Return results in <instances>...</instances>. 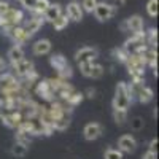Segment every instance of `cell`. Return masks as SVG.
<instances>
[{
  "instance_id": "obj_10",
  "label": "cell",
  "mask_w": 159,
  "mask_h": 159,
  "mask_svg": "<svg viewBox=\"0 0 159 159\" xmlns=\"http://www.w3.org/2000/svg\"><path fill=\"white\" fill-rule=\"evenodd\" d=\"M42 25H43V18H42V15H35L32 19H29L27 22H25L24 30H25V34H27L29 37H32L35 32L40 30V27H42Z\"/></svg>"
},
{
  "instance_id": "obj_9",
  "label": "cell",
  "mask_w": 159,
  "mask_h": 159,
  "mask_svg": "<svg viewBox=\"0 0 159 159\" xmlns=\"http://www.w3.org/2000/svg\"><path fill=\"white\" fill-rule=\"evenodd\" d=\"M37 92L42 97H45V99H52V96L56 94V92H54V84H52V80H45V81L38 83Z\"/></svg>"
},
{
  "instance_id": "obj_6",
  "label": "cell",
  "mask_w": 159,
  "mask_h": 159,
  "mask_svg": "<svg viewBox=\"0 0 159 159\" xmlns=\"http://www.w3.org/2000/svg\"><path fill=\"white\" fill-rule=\"evenodd\" d=\"M5 34H7V35H10V37L13 38V42L18 43V45L25 43V42H27V40L30 38L27 34H25L24 27H19V25H13V27H10Z\"/></svg>"
},
{
  "instance_id": "obj_19",
  "label": "cell",
  "mask_w": 159,
  "mask_h": 159,
  "mask_svg": "<svg viewBox=\"0 0 159 159\" xmlns=\"http://www.w3.org/2000/svg\"><path fill=\"white\" fill-rule=\"evenodd\" d=\"M21 113H11V115H5L3 116V123L8 127H18L21 124Z\"/></svg>"
},
{
  "instance_id": "obj_18",
  "label": "cell",
  "mask_w": 159,
  "mask_h": 159,
  "mask_svg": "<svg viewBox=\"0 0 159 159\" xmlns=\"http://www.w3.org/2000/svg\"><path fill=\"white\" fill-rule=\"evenodd\" d=\"M52 129H57V130H65L69 126H70V118L69 115H62L56 119H52Z\"/></svg>"
},
{
  "instance_id": "obj_12",
  "label": "cell",
  "mask_w": 159,
  "mask_h": 159,
  "mask_svg": "<svg viewBox=\"0 0 159 159\" xmlns=\"http://www.w3.org/2000/svg\"><path fill=\"white\" fill-rule=\"evenodd\" d=\"M65 15L69 16V19H72L75 22H80L83 19V8L80 7L78 2H70L67 5V13H65Z\"/></svg>"
},
{
  "instance_id": "obj_11",
  "label": "cell",
  "mask_w": 159,
  "mask_h": 159,
  "mask_svg": "<svg viewBox=\"0 0 159 159\" xmlns=\"http://www.w3.org/2000/svg\"><path fill=\"white\" fill-rule=\"evenodd\" d=\"M62 13V7L59 5V3H49L48 7H46V10L42 13V18L45 19V21H48V22H52L59 15Z\"/></svg>"
},
{
  "instance_id": "obj_37",
  "label": "cell",
  "mask_w": 159,
  "mask_h": 159,
  "mask_svg": "<svg viewBox=\"0 0 159 159\" xmlns=\"http://www.w3.org/2000/svg\"><path fill=\"white\" fill-rule=\"evenodd\" d=\"M143 159H157V156H156V153H154V151H148L147 154L143 156Z\"/></svg>"
},
{
  "instance_id": "obj_7",
  "label": "cell",
  "mask_w": 159,
  "mask_h": 159,
  "mask_svg": "<svg viewBox=\"0 0 159 159\" xmlns=\"http://www.w3.org/2000/svg\"><path fill=\"white\" fill-rule=\"evenodd\" d=\"M21 84L19 81L13 76L11 73H3L2 76H0V89H2L3 92H8V91H15L18 89Z\"/></svg>"
},
{
  "instance_id": "obj_35",
  "label": "cell",
  "mask_w": 159,
  "mask_h": 159,
  "mask_svg": "<svg viewBox=\"0 0 159 159\" xmlns=\"http://www.w3.org/2000/svg\"><path fill=\"white\" fill-rule=\"evenodd\" d=\"M157 143H159L157 139H153V140H151V143H150V151H154V153L157 151Z\"/></svg>"
},
{
  "instance_id": "obj_3",
  "label": "cell",
  "mask_w": 159,
  "mask_h": 159,
  "mask_svg": "<svg viewBox=\"0 0 159 159\" xmlns=\"http://www.w3.org/2000/svg\"><path fill=\"white\" fill-rule=\"evenodd\" d=\"M49 62H51L52 67L59 72L61 78H70L72 76V73H73L72 72V67L69 65L67 59H65L62 54H52L51 59H49Z\"/></svg>"
},
{
  "instance_id": "obj_5",
  "label": "cell",
  "mask_w": 159,
  "mask_h": 159,
  "mask_svg": "<svg viewBox=\"0 0 159 159\" xmlns=\"http://www.w3.org/2000/svg\"><path fill=\"white\" fill-rule=\"evenodd\" d=\"M121 29L123 30H127V32H132V34H139V32H143V19L140 16H130L127 18L123 24H121Z\"/></svg>"
},
{
  "instance_id": "obj_24",
  "label": "cell",
  "mask_w": 159,
  "mask_h": 159,
  "mask_svg": "<svg viewBox=\"0 0 159 159\" xmlns=\"http://www.w3.org/2000/svg\"><path fill=\"white\" fill-rule=\"evenodd\" d=\"M48 5H49V0H37V3H35L32 11L35 13V15H42V13L46 10Z\"/></svg>"
},
{
  "instance_id": "obj_2",
  "label": "cell",
  "mask_w": 159,
  "mask_h": 159,
  "mask_svg": "<svg viewBox=\"0 0 159 159\" xmlns=\"http://www.w3.org/2000/svg\"><path fill=\"white\" fill-rule=\"evenodd\" d=\"M132 102L129 91H127V84L126 83H118L116 86V94L113 99V108H119V110H127L129 103Z\"/></svg>"
},
{
  "instance_id": "obj_32",
  "label": "cell",
  "mask_w": 159,
  "mask_h": 159,
  "mask_svg": "<svg viewBox=\"0 0 159 159\" xmlns=\"http://www.w3.org/2000/svg\"><path fill=\"white\" fill-rule=\"evenodd\" d=\"M21 3H22V7L25 8V10H34V7H35V3H37V0H21Z\"/></svg>"
},
{
  "instance_id": "obj_4",
  "label": "cell",
  "mask_w": 159,
  "mask_h": 159,
  "mask_svg": "<svg viewBox=\"0 0 159 159\" xmlns=\"http://www.w3.org/2000/svg\"><path fill=\"white\" fill-rule=\"evenodd\" d=\"M116 13V8L113 7V5H110V3H107V2H97V5H96V8H94V15H96V18L99 19V21H107V19H110L113 15Z\"/></svg>"
},
{
  "instance_id": "obj_38",
  "label": "cell",
  "mask_w": 159,
  "mask_h": 159,
  "mask_svg": "<svg viewBox=\"0 0 159 159\" xmlns=\"http://www.w3.org/2000/svg\"><path fill=\"white\" fill-rule=\"evenodd\" d=\"M5 70V62H3V59L0 57V72H3Z\"/></svg>"
},
{
  "instance_id": "obj_31",
  "label": "cell",
  "mask_w": 159,
  "mask_h": 159,
  "mask_svg": "<svg viewBox=\"0 0 159 159\" xmlns=\"http://www.w3.org/2000/svg\"><path fill=\"white\" fill-rule=\"evenodd\" d=\"M80 67H81V73L84 76H89L91 69H92V62H83V64H80Z\"/></svg>"
},
{
  "instance_id": "obj_36",
  "label": "cell",
  "mask_w": 159,
  "mask_h": 159,
  "mask_svg": "<svg viewBox=\"0 0 159 159\" xmlns=\"http://www.w3.org/2000/svg\"><path fill=\"white\" fill-rule=\"evenodd\" d=\"M124 2H126V0H110V5H113L115 8H118V7L124 5Z\"/></svg>"
},
{
  "instance_id": "obj_23",
  "label": "cell",
  "mask_w": 159,
  "mask_h": 159,
  "mask_svg": "<svg viewBox=\"0 0 159 159\" xmlns=\"http://www.w3.org/2000/svg\"><path fill=\"white\" fill-rule=\"evenodd\" d=\"M113 118L118 124H124L126 119H127V115H126V110H119V108H115L113 110Z\"/></svg>"
},
{
  "instance_id": "obj_15",
  "label": "cell",
  "mask_w": 159,
  "mask_h": 159,
  "mask_svg": "<svg viewBox=\"0 0 159 159\" xmlns=\"http://www.w3.org/2000/svg\"><path fill=\"white\" fill-rule=\"evenodd\" d=\"M118 145H119V150L126 151V153H132L137 148V143H135L134 137H130V135H123L121 139H119Z\"/></svg>"
},
{
  "instance_id": "obj_16",
  "label": "cell",
  "mask_w": 159,
  "mask_h": 159,
  "mask_svg": "<svg viewBox=\"0 0 159 159\" xmlns=\"http://www.w3.org/2000/svg\"><path fill=\"white\" fill-rule=\"evenodd\" d=\"M153 96H154V92H153V89H151V88H148V86L140 84V88L137 89V99H139L142 103L150 102V100L153 99Z\"/></svg>"
},
{
  "instance_id": "obj_26",
  "label": "cell",
  "mask_w": 159,
  "mask_h": 159,
  "mask_svg": "<svg viewBox=\"0 0 159 159\" xmlns=\"http://www.w3.org/2000/svg\"><path fill=\"white\" fill-rule=\"evenodd\" d=\"M97 5V0H81V8L88 13H92Z\"/></svg>"
},
{
  "instance_id": "obj_21",
  "label": "cell",
  "mask_w": 159,
  "mask_h": 159,
  "mask_svg": "<svg viewBox=\"0 0 159 159\" xmlns=\"http://www.w3.org/2000/svg\"><path fill=\"white\" fill-rule=\"evenodd\" d=\"M69 16L67 15H62V13H61V15L54 19V21H52V25H54V29L56 30H62V29H65V27H67V25H69Z\"/></svg>"
},
{
  "instance_id": "obj_14",
  "label": "cell",
  "mask_w": 159,
  "mask_h": 159,
  "mask_svg": "<svg viewBox=\"0 0 159 159\" xmlns=\"http://www.w3.org/2000/svg\"><path fill=\"white\" fill-rule=\"evenodd\" d=\"M83 134H84L86 140H96V139H99L102 135V127L97 123H91V124H88L84 127Z\"/></svg>"
},
{
  "instance_id": "obj_30",
  "label": "cell",
  "mask_w": 159,
  "mask_h": 159,
  "mask_svg": "<svg viewBox=\"0 0 159 159\" xmlns=\"http://www.w3.org/2000/svg\"><path fill=\"white\" fill-rule=\"evenodd\" d=\"M147 43L148 45H157V32L154 29H151L147 35Z\"/></svg>"
},
{
  "instance_id": "obj_33",
  "label": "cell",
  "mask_w": 159,
  "mask_h": 159,
  "mask_svg": "<svg viewBox=\"0 0 159 159\" xmlns=\"http://www.w3.org/2000/svg\"><path fill=\"white\" fill-rule=\"evenodd\" d=\"M10 8H11V5L7 2V0H0V15H3V13H7Z\"/></svg>"
},
{
  "instance_id": "obj_27",
  "label": "cell",
  "mask_w": 159,
  "mask_h": 159,
  "mask_svg": "<svg viewBox=\"0 0 159 159\" xmlns=\"http://www.w3.org/2000/svg\"><path fill=\"white\" fill-rule=\"evenodd\" d=\"M102 75H103V69H102V65H96V64H92V69H91L89 76H91V78H100Z\"/></svg>"
},
{
  "instance_id": "obj_29",
  "label": "cell",
  "mask_w": 159,
  "mask_h": 159,
  "mask_svg": "<svg viewBox=\"0 0 159 159\" xmlns=\"http://www.w3.org/2000/svg\"><path fill=\"white\" fill-rule=\"evenodd\" d=\"M105 159H123V154H121V151H118V150H107V153H105Z\"/></svg>"
},
{
  "instance_id": "obj_8",
  "label": "cell",
  "mask_w": 159,
  "mask_h": 159,
  "mask_svg": "<svg viewBox=\"0 0 159 159\" xmlns=\"http://www.w3.org/2000/svg\"><path fill=\"white\" fill-rule=\"evenodd\" d=\"M97 56H99V52L96 48H81L75 54V59L78 64H83V62H92Z\"/></svg>"
},
{
  "instance_id": "obj_22",
  "label": "cell",
  "mask_w": 159,
  "mask_h": 159,
  "mask_svg": "<svg viewBox=\"0 0 159 159\" xmlns=\"http://www.w3.org/2000/svg\"><path fill=\"white\" fill-rule=\"evenodd\" d=\"M11 153L15 156H18V157H22V156H25V153H27V145H24L21 142H16L15 147L11 148Z\"/></svg>"
},
{
  "instance_id": "obj_34",
  "label": "cell",
  "mask_w": 159,
  "mask_h": 159,
  "mask_svg": "<svg viewBox=\"0 0 159 159\" xmlns=\"http://www.w3.org/2000/svg\"><path fill=\"white\" fill-rule=\"evenodd\" d=\"M132 127H134L135 130L142 129V127H143V121H142V118H134V119H132Z\"/></svg>"
},
{
  "instance_id": "obj_13",
  "label": "cell",
  "mask_w": 159,
  "mask_h": 159,
  "mask_svg": "<svg viewBox=\"0 0 159 159\" xmlns=\"http://www.w3.org/2000/svg\"><path fill=\"white\" fill-rule=\"evenodd\" d=\"M13 67H15V70H16V73L19 76H25V75H29L34 70V64L30 61H27V59H21V61L13 64Z\"/></svg>"
},
{
  "instance_id": "obj_25",
  "label": "cell",
  "mask_w": 159,
  "mask_h": 159,
  "mask_svg": "<svg viewBox=\"0 0 159 159\" xmlns=\"http://www.w3.org/2000/svg\"><path fill=\"white\" fill-rule=\"evenodd\" d=\"M159 2L157 0H150V2L147 3V11H148V15L150 16H157V11H159Z\"/></svg>"
},
{
  "instance_id": "obj_1",
  "label": "cell",
  "mask_w": 159,
  "mask_h": 159,
  "mask_svg": "<svg viewBox=\"0 0 159 159\" xmlns=\"http://www.w3.org/2000/svg\"><path fill=\"white\" fill-rule=\"evenodd\" d=\"M22 19H24V15H22L21 10L10 8L7 13L0 15V30L7 32L10 27H13V25H18Z\"/></svg>"
},
{
  "instance_id": "obj_28",
  "label": "cell",
  "mask_w": 159,
  "mask_h": 159,
  "mask_svg": "<svg viewBox=\"0 0 159 159\" xmlns=\"http://www.w3.org/2000/svg\"><path fill=\"white\" fill-rule=\"evenodd\" d=\"M115 54H116V59H119L121 62H126V61H127V57H129V52H127L124 48L115 49Z\"/></svg>"
},
{
  "instance_id": "obj_17",
  "label": "cell",
  "mask_w": 159,
  "mask_h": 159,
  "mask_svg": "<svg viewBox=\"0 0 159 159\" xmlns=\"http://www.w3.org/2000/svg\"><path fill=\"white\" fill-rule=\"evenodd\" d=\"M49 51H51V42L49 40H38V42L34 45V52L37 56L48 54Z\"/></svg>"
},
{
  "instance_id": "obj_20",
  "label": "cell",
  "mask_w": 159,
  "mask_h": 159,
  "mask_svg": "<svg viewBox=\"0 0 159 159\" xmlns=\"http://www.w3.org/2000/svg\"><path fill=\"white\" fill-rule=\"evenodd\" d=\"M8 57H10V61L15 64V62H18V61H21V59H24V51H22V48L19 46V45H15L10 51H8Z\"/></svg>"
}]
</instances>
